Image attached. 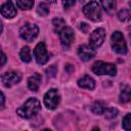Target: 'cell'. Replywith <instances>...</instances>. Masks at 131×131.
<instances>
[{"instance_id":"obj_31","label":"cell","mask_w":131,"mask_h":131,"mask_svg":"<svg viewBox=\"0 0 131 131\" xmlns=\"http://www.w3.org/2000/svg\"><path fill=\"white\" fill-rule=\"evenodd\" d=\"M42 131H51V130H50V129H43Z\"/></svg>"},{"instance_id":"obj_10","label":"cell","mask_w":131,"mask_h":131,"mask_svg":"<svg viewBox=\"0 0 131 131\" xmlns=\"http://www.w3.org/2000/svg\"><path fill=\"white\" fill-rule=\"evenodd\" d=\"M58 34H59V38H60L61 44H62L64 47H70L71 44L73 43L74 39H75L74 31L72 30V28L66 27V28H63Z\"/></svg>"},{"instance_id":"obj_6","label":"cell","mask_w":131,"mask_h":131,"mask_svg":"<svg viewBox=\"0 0 131 131\" xmlns=\"http://www.w3.org/2000/svg\"><path fill=\"white\" fill-rule=\"evenodd\" d=\"M38 33H39V28L35 24L27 23L19 29L20 38L26 40V41H28V42L33 41L38 36Z\"/></svg>"},{"instance_id":"obj_20","label":"cell","mask_w":131,"mask_h":131,"mask_svg":"<svg viewBox=\"0 0 131 131\" xmlns=\"http://www.w3.org/2000/svg\"><path fill=\"white\" fill-rule=\"evenodd\" d=\"M52 25H53V29H54V31H55L56 33H59L63 28L67 27V26H66V21H64L62 18H59V17L54 18V19L52 20Z\"/></svg>"},{"instance_id":"obj_16","label":"cell","mask_w":131,"mask_h":131,"mask_svg":"<svg viewBox=\"0 0 131 131\" xmlns=\"http://www.w3.org/2000/svg\"><path fill=\"white\" fill-rule=\"evenodd\" d=\"M106 107L107 106H106L105 102H103L101 100H97L91 105V112L95 115H103Z\"/></svg>"},{"instance_id":"obj_3","label":"cell","mask_w":131,"mask_h":131,"mask_svg":"<svg viewBox=\"0 0 131 131\" xmlns=\"http://www.w3.org/2000/svg\"><path fill=\"white\" fill-rule=\"evenodd\" d=\"M83 13L87 18L93 21L101 19V8L100 4L96 1H90L83 7Z\"/></svg>"},{"instance_id":"obj_28","label":"cell","mask_w":131,"mask_h":131,"mask_svg":"<svg viewBox=\"0 0 131 131\" xmlns=\"http://www.w3.org/2000/svg\"><path fill=\"white\" fill-rule=\"evenodd\" d=\"M4 102H5V97L3 92H1V108H4Z\"/></svg>"},{"instance_id":"obj_13","label":"cell","mask_w":131,"mask_h":131,"mask_svg":"<svg viewBox=\"0 0 131 131\" xmlns=\"http://www.w3.org/2000/svg\"><path fill=\"white\" fill-rule=\"evenodd\" d=\"M78 86L81 87V88H84V89L92 90L95 87V81L92 77H90L88 75H85V76H83L82 78H80L78 80Z\"/></svg>"},{"instance_id":"obj_23","label":"cell","mask_w":131,"mask_h":131,"mask_svg":"<svg viewBox=\"0 0 131 131\" xmlns=\"http://www.w3.org/2000/svg\"><path fill=\"white\" fill-rule=\"evenodd\" d=\"M122 127L126 131H131V114L125 115L122 121Z\"/></svg>"},{"instance_id":"obj_4","label":"cell","mask_w":131,"mask_h":131,"mask_svg":"<svg viewBox=\"0 0 131 131\" xmlns=\"http://www.w3.org/2000/svg\"><path fill=\"white\" fill-rule=\"evenodd\" d=\"M111 45L113 50L119 54H125L127 52V44L123 34L120 31H116L113 33L111 37Z\"/></svg>"},{"instance_id":"obj_12","label":"cell","mask_w":131,"mask_h":131,"mask_svg":"<svg viewBox=\"0 0 131 131\" xmlns=\"http://www.w3.org/2000/svg\"><path fill=\"white\" fill-rule=\"evenodd\" d=\"M0 12L1 15L4 16L5 18H13L16 15V9L11 1H7L3 3L0 7Z\"/></svg>"},{"instance_id":"obj_8","label":"cell","mask_w":131,"mask_h":131,"mask_svg":"<svg viewBox=\"0 0 131 131\" xmlns=\"http://www.w3.org/2000/svg\"><path fill=\"white\" fill-rule=\"evenodd\" d=\"M104 38H105V32H104V30L102 28L95 29L91 33V35L89 37V45L93 49H96L99 46H101V44L104 41Z\"/></svg>"},{"instance_id":"obj_9","label":"cell","mask_w":131,"mask_h":131,"mask_svg":"<svg viewBox=\"0 0 131 131\" xmlns=\"http://www.w3.org/2000/svg\"><path fill=\"white\" fill-rule=\"evenodd\" d=\"M1 80H2V84H3L5 87L10 88V87H12L13 85L19 83V81L21 80V75H20V73L14 72V71L6 72V73H4V74L2 75Z\"/></svg>"},{"instance_id":"obj_1","label":"cell","mask_w":131,"mask_h":131,"mask_svg":"<svg viewBox=\"0 0 131 131\" xmlns=\"http://www.w3.org/2000/svg\"><path fill=\"white\" fill-rule=\"evenodd\" d=\"M40 110H41L40 101L35 97H31L21 106H19L16 110V113L21 118L30 119V118L36 116L40 112Z\"/></svg>"},{"instance_id":"obj_33","label":"cell","mask_w":131,"mask_h":131,"mask_svg":"<svg viewBox=\"0 0 131 131\" xmlns=\"http://www.w3.org/2000/svg\"><path fill=\"white\" fill-rule=\"evenodd\" d=\"M129 5H130V6H131V1H130V2H129Z\"/></svg>"},{"instance_id":"obj_15","label":"cell","mask_w":131,"mask_h":131,"mask_svg":"<svg viewBox=\"0 0 131 131\" xmlns=\"http://www.w3.org/2000/svg\"><path fill=\"white\" fill-rule=\"evenodd\" d=\"M119 98H120V101L123 103L129 102L131 100V87L128 85H123L121 87Z\"/></svg>"},{"instance_id":"obj_22","label":"cell","mask_w":131,"mask_h":131,"mask_svg":"<svg viewBox=\"0 0 131 131\" xmlns=\"http://www.w3.org/2000/svg\"><path fill=\"white\" fill-rule=\"evenodd\" d=\"M117 16H118L119 20H121V21H128L131 19V13L127 9H121L118 12Z\"/></svg>"},{"instance_id":"obj_19","label":"cell","mask_w":131,"mask_h":131,"mask_svg":"<svg viewBox=\"0 0 131 131\" xmlns=\"http://www.w3.org/2000/svg\"><path fill=\"white\" fill-rule=\"evenodd\" d=\"M34 5V1L32 0H17L16 1V6L20 8L21 10H28L31 9Z\"/></svg>"},{"instance_id":"obj_32","label":"cell","mask_w":131,"mask_h":131,"mask_svg":"<svg viewBox=\"0 0 131 131\" xmlns=\"http://www.w3.org/2000/svg\"><path fill=\"white\" fill-rule=\"evenodd\" d=\"M129 38H130V40H131V33L129 34Z\"/></svg>"},{"instance_id":"obj_27","label":"cell","mask_w":131,"mask_h":131,"mask_svg":"<svg viewBox=\"0 0 131 131\" xmlns=\"http://www.w3.org/2000/svg\"><path fill=\"white\" fill-rule=\"evenodd\" d=\"M80 29H81L84 33H86V32H87V29H88V25H87L86 23H82L81 26H80Z\"/></svg>"},{"instance_id":"obj_11","label":"cell","mask_w":131,"mask_h":131,"mask_svg":"<svg viewBox=\"0 0 131 131\" xmlns=\"http://www.w3.org/2000/svg\"><path fill=\"white\" fill-rule=\"evenodd\" d=\"M77 53L83 61H88L94 57L95 49H93L90 45H80L77 49Z\"/></svg>"},{"instance_id":"obj_29","label":"cell","mask_w":131,"mask_h":131,"mask_svg":"<svg viewBox=\"0 0 131 131\" xmlns=\"http://www.w3.org/2000/svg\"><path fill=\"white\" fill-rule=\"evenodd\" d=\"M5 61H6V55L4 52H2V62H1V66L3 67L5 64Z\"/></svg>"},{"instance_id":"obj_25","label":"cell","mask_w":131,"mask_h":131,"mask_svg":"<svg viewBox=\"0 0 131 131\" xmlns=\"http://www.w3.org/2000/svg\"><path fill=\"white\" fill-rule=\"evenodd\" d=\"M46 73H47V75H48V76L53 77V76L55 75V73H56V68H55V66L50 67V68H49V69L46 71Z\"/></svg>"},{"instance_id":"obj_30","label":"cell","mask_w":131,"mask_h":131,"mask_svg":"<svg viewBox=\"0 0 131 131\" xmlns=\"http://www.w3.org/2000/svg\"><path fill=\"white\" fill-rule=\"evenodd\" d=\"M91 131H100V129H99L98 127H94V128H93Z\"/></svg>"},{"instance_id":"obj_18","label":"cell","mask_w":131,"mask_h":131,"mask_svg":"<svg viewBox=\"0 0 131 131\" xmlns=\"http://www.w3.org/2000/svg\"><path fill=\"white\" fill-rule=\"evenodd\" d=\"M100 4H101L102 7L105 9V11L108 12V13H112L113 11H115V9H116V7H117V3H116V1H114V0L102 1Z\"/></svg>"},{"instance_id":"obj_5","label":"cell","mask_w":131,"mask_h":131,"mask_svg":"<svg viewBox=\"0 0 131 131\" xmlns=\"http://www.w3.org/2000/svg\"><path fill=\"white\" fill-rule=\"evenodd\" d=\"M44 104L48 110H54L58 106L59 102H60V95L57 89L55 88H51L49 89L45 94H44V98H43Z\"/></svg>"},{"instance_id":"obj_26","label":"cell","mask_w":131,"mask_h":131,"mask_svg":"<svg viewBox=\"0 0 131 131\" xmlns=\"http://www.w3.org/2000/svg\"><path fill=\"white\" fill-rule=\"evenodd\" d=\"M62 4L64 6V9H68V8H70L71 6H73L75 4V1H63Z\"/></svg>"},{"instance_id":"obj_7","label":"cell","mask_w":131,"mask_h":131,"mask_svg":"<svg viewBox=\"0 0 131 131\" xmlns=\"http://www.w3.org/2000/svg\"><path fill=\"white\" fill-rule=\"evenodd\" d=\"M34 56L36 61L39 64H44L48 61L49 59V54L47 52V48L46 45L43 42H39L36 47L34 48Z\"/></svg>"},{"instance_id":"obj_2","label":"cell","mask_w":131,"mask_h":131,"mask_svg":"<svg viewBox=\"0 0 131 131\" xmlns=\"http://www.w3.org/2000/svg\"><path fill=\"white\" fill-rule=\"evenodd\" d=\"M91 70L95 75H98V76H103V75L116 76L117 75V68L112 62H105L101 60L95 61Z\"/></svg>"},{"instance_id":"obj_21","label":"cell","mask_w":131,"mask_h":131,"mask_svg":"<svg viewBox=\"0 0 131 131\" xmlns=\"http://www.w3.org/2000/svg\"><path fill=\"white\" fill-rule=\"evenodd\" d=\"M37 12L38 14H40L41 16H46L48 13H49V5L45 2H41L39 3L38 5V8H37Z\"/></svg>"},{"instance_id":"obj_24","label":"cell","mask_w":131,"mask_h":131,"mask_svg":"<svg viewBox=\"0 0 131 131\" xmlns=\"http://www.w3.org/2000/svg\"><path fill=\"white\" fill-rule=\"evenodd\" d=\"M104 117L108 120H112V119H115L117 116H118V110L115 108V107H106L105 112H104Z\"/></svg>"},{"instance_id":"obj_14","label":"cell","mask_w":131,"mask_h":131,"mask_svg":"<svg viewBox=\"0 0 131 131\" xmlns=\"http://www.w3.org/2000/svg\"><path fill=\"white\" fill-rule=\"evenodd\" d=\"M41 75L38 74V73H35L33 74L29 79H28V88L31 90V91H37L40 87V84H41Z\"/></svg>"},{"instance_id":"obj_17","label":"cell","mask_w":131,"mask_h":131,"mask_svg":"<svg viewBox=\"0 0 131 131\" xmlns=\"http://www.w3.org/2000/svg\"><path fill=\"white\" fill-rule=\"evenodd\" d=\"M19 57L24 62H30L32 57H31V50L28 46H24L20 51H19Z\"/></svg>"}]
</instances>
